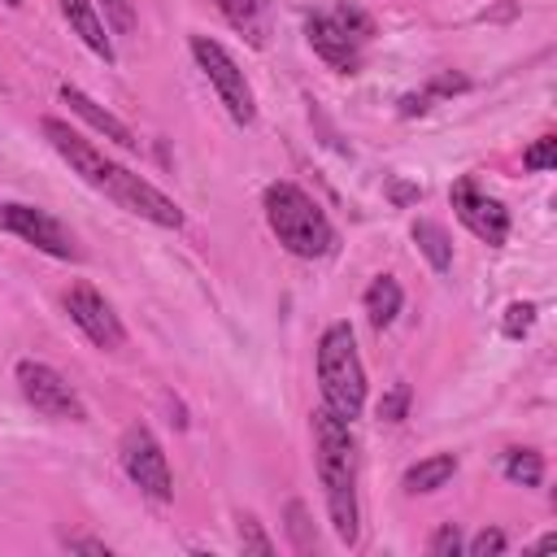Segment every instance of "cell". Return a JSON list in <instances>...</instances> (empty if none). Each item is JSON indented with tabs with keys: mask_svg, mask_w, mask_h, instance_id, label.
<instances>
[{
	"mask_svg": "<svg viewBox=\"0 0 557 557\" xmlns=\"http://www.w3.org/2000/svg\"><path fill=\"white\" fill-rule=\"evenodd\" d=\"M466 553L470 557H492V553H505V535L496 531V527H483L470 544H466Z\"/></svg>",
	"mask_w": 557,
	"mask_h": 557,
	"instance_id": "obj_26",
	"label": "cell"
},
{
	"mask_svg": "<svg viewBox=\"0 0 557 557\" xmlns=\"http://www.w3.org/2000/svg\"><path fill=\"white\" fill-rule=\"evenodd\" d=\"M453 474H457V457H453V453H431V457H422V461H413V466L405 470V492H409V496H418V492H440Z\"/></svg>",
	"mask_w": 557,
	"mask_h": 557,
	"instance_id": "obj_15",
	"label": "cell"
},
{
	"mask_svg": "<svg viewBox=\"0 0 557 557\" xmlns=\"http://www.w3.org/2000/svg\"><path fill=\"white\" fill-rule=\"evenodd\" d=\"M265 222L274 231V239L292 252V257H326L335 248V226L326 222V213L313 205V196L287 178L265 187Z\"/></svg>",
	"mask_w": 557,
	"mask_h": 557,
	"instance_id": "obj_3",
	"label": "cell"
},
{
	"mask_svg": "<svg viewBox=\"0 0 557 557\" xmlns=\"http://www.w3.org/2000/svg\"><path fill=\"white\" fill-rule=\"evenodd\" d=\"M100 9H104V22L117 35H131L135 30V4L131 0H100Z\"/></svg>",
	"mask_w": 557,
	"mask_h": 557,
	"instance_id": "obj_24",
	"label": "cell"
},
{
	"mask_svg": "<svg viewBox=\"0 0 557 557\" xmlns=\"http://www.w3.org/2000/svg\"><path fill=\"white\" fill-rule=\"evenodd\" d=\"M61 100H65V104H70V109H74V113H78V117H83L91 131H100L104 139H113L117 148H135V144H139V139L131 135V126H126V122H117L109 109H100V104H96V100H91L83 87L61 83Z\"/></svg>",
	"mask_w": 557,
	"mask_h": 557,
	"instance_id": "obj_12",
	"label": "cell"
},
{
	"mask_svg": "<svg viewBox=\"0 0 557 557\" xmlns=\"http://www.w3.org/2000/svg\"><path fill=\"white\" fill-rule=\"evenodd\" d=\"M0 231H9V235H17V239L35 244L39 252H48V257H57V261H78V257H83V248H78V239L70 235V226L57 222L48 209H35V205H17V200L0 205Z\"/></svg>",
	"mask_w": 557,
	"mask_h": 557,
	"instance_id": "obj_7",
	"label": "cell"
},
{
	"mask_svg": "<svg viewBox=\"0 0 557 557\" xmlns=\"http://www.w3.org/2000/svg\"><path fill=\"white\" fill-rule=\"evenodd\" d=\"M287 535H292V544H296L300 553L318 548V535H313V527H309V509H305V500H287Z\"/></svg>",
	"mask_w": 557,
	"mask_h": 557,
	"instance_id": "obj_19",
	"label": "cell"
},
{
	"mask_svg": "<svg viewBox=\"0 0 557 557\" xmlns=\"http://www.w3.org/2000/svg\"><path fill=\"white\" fill-rule=\"evenodd\" d=\"M522 165H527V170H553V165H557V139H553V135H540V139L522 152Z\"/></svg>",
	"mask_w": 557,
	"mask_h": 557,
	"instance_id": "obj_22",
	"label": "cell"
},
{
	"mask_svg": "<svg viewBox=\"0 0 557 557\" xmlns=\"http://www.w3.org/2000/svg\"><path fill=\"white\" fill-rule=\"evenodd\" d=\"M17 387L26 396V405L44 418H61V422H83L87 409L78 400V392L48 366V361H17Z\"/></svg>",
	"mask_w": 557,
	"mask_h": 557,
	"instance_id": "obj_8",
	"label": "cell"
},
{
	"mask_svg": "<svg viewBox=\"0 0 557 557\" xmlns=\"http://www.w3.org/2000/svg\"><path fill=\"white\" fill-rule=\"evenodd\" d=\"M505 479L522 483V487H540L544 479V457L535 448H509L505 453Z\"/></svg>",
	"mask_w": 557,
	"mask_h": 557,
	"instance_id": "obj_18",
	"label": "cell"
},
{
	"mask_svg": "<svg viewBox=\"0 0 557 557\" xmlns=\"http://www.w3.org/2000/svg\"><path fill=\"white\" fill-rule=\"evenodd\" d=\"M39 126H44V139L70 161V170H74L87 187L104 191L117 209H126V213H135V218H144V222H152V226H165V231H178V226H183V209H178L161 187H152L148 178H139V174H131L126 165L109 161L100 148H91V144H87L78 131H70L61 117H44Z\"/></svg>",
	"mask_w": 557,
	"mask_h": 557,
	"instance_id": "obj_1",
	"label": "cell"
},
{
	"mask_svg": "<svg viewBox=\"0 0 557 557\" xmlns=\"http://www.w3.org/2000/svg\"><path fill=\"white\" fill-rule=\"evenodd\" d=\"M453 209H457V218H461V226H466L470 235H479L483 244H505V235H509V213H505V205L492 200V196H483L470 178L453 183Z\"/></svg>",
	"mask_w": 557,
	"mask_h": 557,
	"instance_id": "obj_10",
	"label": "cell"
},
{
	"mask_svg": "<svg viewBox=\"0 0 557 557\" xmlns=\"http://www.w3.org/2000/svg\"><path fill=\"white\" fill-rule=\"evenodd\" d=\"M305 35H309V48L326 61V65H335V70H357V61H361V39L357 35H348L339 22H335V13H313L309 22H305Z\"/></svg>",
	"mask_w": 557,
	"mask_h": 557,
	"instance_id": "obj_11",
	"label": "cell"
},
{
	"mask_svg": "<svg viewBox=\"0 0 557 557\" xmlns=\"http://www.w3.org/2000/svg\"><path fill=\"white\" fill-rule=\"evenodd\" d=\"M400 283L392 278V274H379L370 287H366V318H370V326L374 331H383V326H392L396 322V313H400Z\"/></svg>",
	"mask_w": 557,
	"mask_h": 557,
	"instance_id": "obj_16",
	"label": "cell"
},
{
	"mask_svg": "<svg viewBox=\"0 0 557 557\" xmlns=\"http://www.w3.org/2000/svg\"><path fill=\"white\" fill-rule=\"evenodd\" d=\"M4 4H9V9H17V4H22V0H4Z\"/></svg>",
	"mask_w": 557,
	"mask_h": 557,
	"instance_id": "obj_31",
	"label": "cell"
},
{
	"mask_svg": "<svg viewBox=\"0 0 557 557\" xmlns=\"http://www.w3.org/2000/svg\"><path fill=\"white\" fill-rule=\"evenodd\" d=\"M57 4H61V13H65L70 30H74L100 61H113V39L104 35V17L96 13V4H91V0H57Z\"/></svg>",
	"mask_w": 557,
	"mask_h": 557,
	"instance_id": "obj_13",
	"label": "cell"
},
{
	"mask_svg": "<svg viewBox=\"0 0 557 557\" xmlns=\"http://www.w3.org/2000/svg\"><path fill=\"white\" fill-rule=\"evenodd\" d=\"M405 413H409V383H392V392H383V400H379V418L400 422Z\"/></svg>",
	"mask_w": 557,
	"mask_h": 557,
	"instance_id": "obj_23",
	"label": "cell"
},
{
	"mask_svg": "<svg viewBox=\"0 0 557 557\" xmlns=\"http://www.w3.org/2000/svg\"><path fill=\"white\" fill-rule=\"evenodd\" d=\"M318 387H322V405L352 422L366 405V370L357 357V339L348 322H331L318 339Z\"/></svg>",
	"mask_w": 557,
	"mask_h": 557,
	"instance_id": "obj_4",
	"label": "cell"
},
{
	"mask_svg": "<svg viewBox=\"0 0 557 557\" xmlns=\"http://www.w3.org/2000/svg\"><path fill=\"white\" fill-rule=\"evenodd\" d=\"M218 9L252 48L265 44V35H270V0H218Z\"/></svg>",
	"mask_w": 557,
	"mask_h": 557,
	"instance_id": "obj_14",
	"label": "cell"
},
{
	"mask_svg": "<svg viewBox=\"0 0 557 557\" xmlns=\"http://www.w3.org/2000/svg\"><path fill=\"white\" fill-rule=\"evenodd\" d=\"M313 461L318 479L326 492V513L339 535V544H357L361 535V513H357V448L348 435V422L335 418L326 405L313 409Z\"/></svg>",
	"mask_w": 557,
	"mask_h": 557,
	"instance_id": "obj_2",
	"label": "cell"
},
{
	"mask_svg": "<svg viewBox=\"0 0 557 557\" xmlns=\"http://www.w3.org/2000/svg\"><path fill=\"white\" fill-rule=\"evenodd\" d=\"M413 244H418V252L431 261L435 274H448V270H453V244H448V231H444L440 222L418 218V222H413Z\"/></svg>",
	"mask_w": 557,
	"mask_h": 557,
	"instance_id": "obj_17",
	"label": "cell"
},
{
	"mask_svg": "<svg viewBox=\"0 0 557 557\" xmlns=\"http://www.w3.org/2000/svg\"><path fill=\"white\" fill-rule=\"evenodd\" d=\"M122 470H126V479L148 496V500H170L174 496V479H170V461H165V453H161V444H157V435L144 426V422H131L126 431H122Z\"/></svg>",
	"mask_w": 557,
	"mask_h": 557,
	"instance_id": "obj_6",
	"label": "cell"
},
{
	"mask_svg": "<svg viewBox=\"0 0 557 557\" xmlns=\"http://www.w3.org/2000/svg\"><path fill=\"white\" fill-rule=\"evenodd\" d=\"M426 104H431V96H426V91H422V96H405V100H400V113H405V117H413V113H426Z\"/></svg>",
	"mask_w": 557,
	"mask_h": 557,
	"instance_id": "obj_30",
	"label": "cell"
},
{
	"mask_svg": "<svg viewBox=\"0 0 557 557\" xmlns=\"http://www.w3.org/2000/svg\"><path fill=\"white\" fill-rule=\"evenodd\" d=\"M335 22H339L348 35H357V39L370 35V17H366L361 9H352V4H339V9H335Z\"/></svg>",
	"mask_w": 557,
	"mask_h": 557,
	"instance_id": "obj_27",
	"label": "cell"
},
{
	"mask_svg": "<svg viewBox=\"0 0 557 557\" xmlns=\"http://www.w3.org/2000/svg\"><path fill=\"white\" fill-rule=\"evenodd\" d=\"M426 553H431V557H453V553H461V531H457V522H444V527L426 540Z\"/></svg>",
	"mask_w": 557,
	"mask_h": 557,
	"instance_id": "obj_25",
	"label": "cell"
},
{
	"mask_svg": "<svg viewBox=\"0 0 557 557\" xmlns=\"http://www.w3.org/2000/svg\"><path fill=\"white\" fill-rule=\"evenodd\" d=\"M65 548H70V553H91V557H109V544H104V540H91V535H65Z\"/></svg>",
	"mask_w": 557,
	"mask_h": 557,
	"instance_id": "obj_28",
	"label": "cell"
},
{
	"mask_svg": "<svg viewBox=\"0 0 557 557\" xmlns=\"http://www.w3.org/2000/svg\"><path fill=\"white\" fill-rule=\"evenodd\" d=\"M387 191H392V200H396V205L418 200V183H400V178H392V187H387Z\"/></svg>",
	"mask_w": 557,
	"mask_h": 557,
	"instance_id": "obj_29",
	"label": "cell"
},
{
	"mask_svg": "<svg viewBox=\"0 0 557 557\" xmlns=\"http://www.w3.org/2000/svg\"><path fill=\"white\" fill-rule=\"evenodd\" d=\"M191 57L200 61V70H205V78L213 83V91H218L222 109L231 113V122H235V126H252L257 100H252V87H248L244 70L235 65V57H231L218 39H209V35H191Z\"/></svg>",
	"mask_w": 557,
	"mask_h": 557,
	"instance_id": "obj_5",
	"label": "cell"
},
{
	"mask_svg": "<svg viewBox=\"0 0 557 557\" xmlns=\"http://www.w3.org/2000/svg\"><path fill=\"white\" fill-rule=\"evenodd\" d=\"M531 326H535V305H531V300H513V305L505 309V322H500V331H505L509 339H522Z\"/></svg>",
	"mask_w": 557,
	"mask_h": 557,
	"instance_id": "obj_21",
	"label": "cell"
},
{
	"mask_svg": "<svg viewBox=\"0 0 557 557\" xmlns=\"http://www.w3.org/2000/svg\"><path fill=\"white\" fill-rule=\"evenodd\" d=\"M239 548H244V553H257V557H270V553H274L270 535L261 531V522H257L252 513H239Z\"/></svg>",
	"mask_w": 557,
	"mask_h": 557,
	"instance_id": "obj_20",
	"label": "cell"
},
{
	"mask_svg": "<svg viewBox=\"0 0 557 557\" xmlns=\"http://www.w3.org/2000/svg\"><path fill=\"white\" fill-rule=\"evenodd\" d=\"M65 313H70V322H74L96 348L117 352V348L126 344V326L117 322L113 305H109L91 283H74V287L65 292Z\"/></svg>",
	"mask_w": 557,
	"mask_h": 557,
	"instance_id": "obj_9",
	"label": "cell"
}]
</instances>
